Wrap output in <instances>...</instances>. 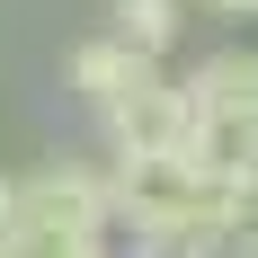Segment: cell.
<instances>
[{"label":"cell","mask_w":258,"mask_h":258,"mask_svg":"<svg viewBox=\"0 0 258 258\" xmlns=\"http://www.w3.org/2000/svg\"><path fill=\"white\" fill-rule=\"evenodd\" d=\"M18 223H62V232H107V223H116V169H98V160H45V169H27Z\"/></svg>","instance_id":"277c9868"},{"label":"cell","mask_w":258,"mask_h":258,"mask_svg":"<svg viewBox=\"0 0 258 258\" xmlns=\"http://www.w3.org/2000/svg\"><path fill=\"white\" fill-rule=\"evenodd\" d=\"M187 98H196V134L187 152L205 160V178H223L232 196L258 187V53L223 45L187 72Z\"/></svg>","instance_id":"6da1fadb"},{"label":"cell","mask_w":258,"mask_h":258,"mask_svg":"<svg viewBox=\"0 0 258 258\" xmlns=\"http://www.w3.org/2000/svg\"><path fill=\"white\" fill-rule=\"evenodd\" d=\"M18 196H27V178H9V169H0V232H18Z\"/></svg>","instance_id":"30bf717a"},{"label":"cell","mask_w":258,"mask_h":258,"mask_svg":"<svg viewBox=\"0 0 258 258\" xmlns=\"http://www.w3.org/2000/svg\"><path fill=\"white\" fill-rule=\"evenodd\" d=\"M9 258H107V232H62V223H18Z\"/></svg>","instance_id":"52a82bcc"},{"label":"cell","mask_w":258,"mask_h":258,"mask_svg":"<svg viewBox=\"0 0 258 258\" xmlns=\"http://www.w3.org/2000/svg\"><path fill=\"white\" fill-rule=\"evenodd\" d=\"M107 169H116V223H134V232H205V240H223L232 214H240V196L223 178H205L196 152L107 160Z\"/></svg>","instance_id":"7a4b0ae2"},{"label":"cell","mask_w":258,"mask_h":258,"mask_svg":"<svg viewBox=\"0 0 258 258\" xmlns=\"http://www.w3.org/2000/svg\"><path fill=\"white\" fill-rule=\"evenodd\" d=\"M205 18H258V0H196Z\"/></svg>","instance_id":"8fae6325"},{"label":"cell","mask_w":258,"mask_h":258,"mask_svg":"<svg viewBox=\"0 0 258 258\" xmlns=\"http://www.w3.org/2000/svg\"><path fill=\"white\" fill-rule=\"evenodd\" d=\"M223 258H258V187L240 196V214H232V232H223Z\"/></svg>","instance_id":"9c48e42d"},{"label":"cell","mask_w":258,"mask_h":258,"mask_svg":"<svg viewBox=\"0 0 258 258\" xmlns=\"http://www.w3.org/2000/svg\"><path fill=\"white\" fill-rule=\"evenodd\" d=\"M107 27H116L143 62H160V53L178 45V27H187V0H107Z\"/></svg>","instance_id":"8992f818"},{"label":"cell","mask_w":258,"mask_h":258,"mask_svg":"<svg viewBox=\"0 0 258 258\" xmlns=\"http://www.w3.org/2000/svg\"><path fill=\"white\" fill-rule=\"evenodd\" d=\"M187 134H196V98H187V80H169L160 62L134 80V89H116V98L98 107L107 160H160V152H187Z\"/></svg>","instance_id":"3957f363"},{"label":"cell","mask_w":258,"mask_h":258,"mask_svg":"<svg viewBox=\"0 0 258 258\" xmlns=\"http://www.w3.org/2000/svg\"><path fill=\"white\" fill-rule=\"evenodd\" d=\"M134 258H223V240H205V232H143Z\"/></svg>","instance_id":"ba28073f"},{"label":"cell","mask_w":258,"mask_h":258,"mask_svg":"<svg viewBox=\"0 0 258 258\" xmlns=\"http://www.w3.org/2000/svg\"><path fill=\"white\" fill-rule=\"evenodd\" d=\"M143 72H152V62H143V53H134L125 36H116V27H107V36H89V45H72V53H62V89H72V98L89 107V116H98V107L116 98V89H134Z\"/></svg>","instance_id":"5b68a950"},{"label":"cell","mask_w":258,"mask_h":258,"mask_svg":"<svg viewBox=\"0 0 258 258\" xmlns=\"http://www.w3.org/2000/svg\"><path fill=\"white\" fill-rule=\"evenodd\" d=\"M0 258H9V232H0Z\"/></svg>","instance_id":"7c38bea8"}]
</instances>
